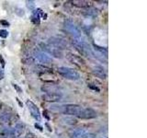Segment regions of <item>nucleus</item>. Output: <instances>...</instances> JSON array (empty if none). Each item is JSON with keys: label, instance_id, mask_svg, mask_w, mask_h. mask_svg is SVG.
I'll use <instances>...</instances> for the list:
<instances>
[{"label": "nucleus", "instance_id": "nucleus-1", "mask_svg": "<svg viewBox=\"0 0 147 138\" xmlns=\"http://www.w3.org/2000/svg\"><path fill=\"white\" fill-rule=\"evenodd\" d=\"M52 110L57 112H62L64 115H69V116L85 120L95 119L98 116L96 112L91 108L85 109L77 104H64L60 106H53V108H51V110Z\"/></svg>", "mask_w": 147, "mask_h": 138}, {"label": "nucleus", "instance_id": "nucleus-2", "mask_svg": "<svg viewBox=\"0 0 147 138\" xmlns=\"http://www.w3.org/2000/svg\"><path fill=\"white\" fill-rule=\"evenodd\" d=\"M72 43L74 45V47L76 48L77 52H79L81 55H84L86 57H94L93 54V49L91 48V46L86 43L85 40L81 38V39H73L72 40Z\"/></svg>", "mask_w": 147, "mask_h": 138}, {"label": "nucleus", "instance_id": "nucleus-3", "mask_svg": "<svg viewBox=\"0 0 147 138\" xmlns=\"http://www.w3.org/2000/svg\"><path fill=\"white\" fill-rule=\"evenodd\" d=\"M57 72L61 76L68 80L76 81L80 79V74L77 71H76L74 68L66 67V66H59L57 68Z\"/></svg>", "mask_w": 147, "mask_h": 138}, {"label": "nucleus", "instance_id": "nucleus-4", "mask_svg": "<svg viewBox=\"0 0 147 138\" xmlns=\"http://www.w3.org/2000/svg\"><path fill=\"white\" fill-rule=\"evenodd\" d=\"M40 47H41L40 49L42 52H45V53L52 55L53 57L58 58V59L63 58V52L62 50L56 48L55 46H53L49 43H41Z\"/></svg>", "mask_w": 147, "mask_h": 138}, {"label": "nucleus", "instance_id": "nucleus-5", "mask_svg": "<svg viewBox=\"0 0 147 138\" xmlns=\"http://www.w3.org/2000/svg\"><path fill=\"white\" fill-rule=\"evenodd\" d=\"M64 29L66 30V31L68 32V33H70L73 36V39L83 38L81 30L73 21L66 20L65 22H64Z\"/></svg>", "mask_w": 147, "mask_h": 138}, {"label": "nucleus", "instance_id": "nucleus-6", "mask_svg": "<svg viewBox=\"0 0 147 138\" xmlns=\"http://www.w3.org/2000/svg\"><path fill=\"white\" fill-rule=\"evenodd\" d=\"M66 57L69 60V62L71 64H75V66L78 67H84L86 66V60L83 58L80 55L75 54L73 53H66Z\"/></svg>", "mask_w": 147, "mask_h": 138}, {"label": "nucleus", "instance_id": "nucleus-7", "mask_svg": "<svg viewBox=\"0 0 147 138\" xmlns=\"http://www.w3.org/2000/svg\"><path fill=\"white\" fill-rule=\"evenodd\" d=\"M49 44L55 46L56 48L62 50L63 49H65L68 47V43H67V41L62 38V37H58V36H55V37H52L50 40H49Z\"/></svg>", "mask_w": 147, "mask_h": 138}, {"label": "nucleus", "instance_id": "nucleus-8", "mask_svg": "<svg viewBox=\"0 0 147 138\" xmlns=\"http://www.w3.org/2000/svg\"><path fill=\"white\" fill-rule=\"evenodd\" d=\"M26 104H27V107H28V109H29L30 112L31 114V116L33 117L37 122H40L41 116H40V112L38 108V106H37L34 102H32V101L30 99H28L26 101Z\"/></svg>", "mask_w": 147, "mask_h": 138}, {"label": "nucleus", "instance_id": "nucleus-9", "mask_svg": "<svg viewBox=\"0 0 147 138\" xmlns=\"http://www.w3.org/2000/svg\"><path fill=\"white\" fill-rule=\"evenodd\" d=\"M91 72L96 77L100 78V79H106L108 76L107 71L102 66H99V64H93L91 67Z\"/></svg>", "mask_w": 147, "mask_h": 138}, {"label": "nucleus", "instance_id": "nucleus-10", "mask_svg": "<svg viewBox=\"0 0 147 138\" xmlns=\"http://www.w3.org/2000/svg\"><path fill=\"white\" fill-rule=\"evenodd\" d=\"M34 57L42 64H51L53 61L52 58H51L47 53H45L44 52H42V51L39 50V49L34 51Z\"/></svg>", "mask_w": 147, "mask_h": 138}, {"label": "nucleus", "instance_id": "nucleus-11", "mask_svg": "<svg viewBox=\"0 0 147 138\" xmlns=\"http://www.w3.org/2000/svg\"><path fill=\"white\" fill-rule=\"evenodd\" d=\"M42 99L47 102H59L63 99V94L61 92L55 93H45L42 95Z\"/></svg>", "mask_w": 147, "mask_h": 138}, {"label": "nucleus", "instance_id": "nucleus-12", "mask_svg": "<svg viewBox=\"0 0 147 138\" xmlns=\"http://www.w3.org/2000/svg\"><path fill=\"white\" fill-rule=\"evenodd\" d=\"M40 89L42 92H45V93H55V92H59L60 87L51 82L49 84L42 85L40 87Z\"/></svg>", "mask_w": 147, "mask_h": 138}, {"label": "nucleus", "instance_id": "nucleus-13", "mask_svg": "<svg viewBox=\"0 0 147 138\" xmlns=\"http://www.w3.org/2000/svg\"><path fill=\"white\" fill-rule=\"evenodd\" d=\"M86 131L84 128H76V129H72V130L69 131L68 135L70 138H81L82 135H84Z\"/></svg>", "mask_w": 147, "mask_h": 138}, {"label": "nucleus", "instance_id": "nucleus-14", "mask_svg": "<svg viewBox=\"0 0 147 138\" xmlns=\"http://www.w3.org/2000/svg\"><path fill=\"white\" fill-rule=\"evenodd\" d=\"M35 72H37L38 74H40V75H47V74H53V70L50 67L44 66V64H37L34 67Z\"/></svg>", "mask_w": 147, "mask_h": 138}, {"label": "nucleus", "instance_id": "nucleus-15", "mask_svg": "<svg viewBox=\"0 0 147 138\" xmlns=\"http://www.w3.org/2000/svg\"><path fill=\"white\" fill-rule=\"evenodd\" d=\"M73 6H75L76 7H82V8H90L92 7V2L90 1H84V0H75V1L70 2Z\"/></svg>", "mask_w": 147, "mask_h": 138}, {"label": "nucleus", "instance_id": "nucleus-16", "mask_svg": "<svg viewBox=\"0 0 147 138\" xmlns=\"http://www.w3.org/2000/svg\"><path fill=\"white\" fill-rule=\"evenodd\" d=\"M61 122H62V123L65 124V125L73 126V125H76V124L77 123V120L75 117H73V116L64 115L63 117L61 118Z\"/></svg>", "mask_w": 147, "mask_h": 138}, {"label": "nucleus", "instance_id": "nucleus-17", "mask_svg": "<svg viewBox=\"0 0 147 138\" xmlns=\"http://www.w3.org/2000/svg\"><path fill=\"white\" fill-rule=\"evenodd\" d=\"M24 130H25V124L24 123H22V122L17 123L15 125V127H14V129H13L16 138H20L22 135V133H24Z\"/></svg>", "mask_w": 147, "mask_h": 138}, {"label": "nucleus", "instance_id": "nucleus-18", "mask_svg": "<svg viewBox=\"0 0 147 138\" xmlns=\"http://www.w3.org/2000/svg\"><path fill=\"white\" fill-rule=\"evenodd\" d=\"M0 138H16L13 129H4L0 133Z\"/></svg>", "mask_w": 147, "mask_h": 138}, {"label": "nucleus", "instance_id": "nucleus-19", "mask_svg": "<svg viewBox=\"0 0 147 138\" xmlns=\"http://www.w3.org/2000/svg\"><path fill=\"white\" fill-rule=\"evenodd\" d=\"M84 14L87 17H96L98 15V10L95 8H87L86 10L84 12Z\"/></svg>", "mask_w": 147, "mask_h": 138}, {"label": "nucleus", "instance_id": "nucleus-20", "mask_svg": "<svg viewBox=\"0 0 147 138\" xmlns=\"http://www.w3.org/2000/svg\"><path fill=\"white\" fill-rule=\"evenodd\" d=\"M81 138H96V135L93 133H88V132H86L84 135H82Z\"/></svg>", "mask_w": 147, "mask_h": 138}, {"label": "nucleus", "instance_id": "nucleus-21", "mask_svg": "<svg viewBox=\"0 0 147 138\" xmlns=\"http://www.w3.org/2000/svg\"><path fill=\"white\" fill-rule=\"evenodd\" d=\"M15 13L17 14L18 16L22 17V16H24L25 11H24V9H22V8H20V7H17V8H16V11H15Z\"/></svg>", "mask_w": 147, "mask_h": 138}, {"label": "nucleus", "instance_id": "nucleus-22", "mask_svg": "<svg viewBox=\"0 0 147 138\" xmlns=\"http://www.w3.org/2000/svg\"><path fill=\"white\" fill-rule=\"evenodd\" d=\"M12 86H13V87L15 89V90L18 92V94H22L23 93V90H22V89L21 87L18 86V85H17V84H15V83H12Z\"/></svg>", "mask_w": 147, "mask_h": 138}, {"label": "nucleus", "instance_id": "nucleus-23", "mask_svg": "<svg viewBox=\"0 0 147 138\" xmlns=\"http://www.w3.org/2000/svg\"><path fill=\"white\" fill-rule=\"evenodd\" d=\"M27 7L29 9H30V10H34V8H35L34 1H27Z\"/></svg>", "mask_w": 147, "mask_h": 138}, {"label": "nucleus", "instance_id": "nucleus-24", "mask_svg": "<svg viewBox=\"0 0 147 138\" xmlns=\"http://www.w3.org/2000/svg\"><path fill=\"white\" fill-rule=\"evenodd\" d=\"M8 36V31L6 30H0V37L3 39H6Z\"/></svg>", "mask_w": 147, "mask_h": 138}, {"label": "nucleus", "instance_id": "nucleus-25", "mask_svg": "<svg viewBox=\"0 0 147 138\" xmlns=\"http://www.w3.org/2000/svg\"><path fill=\"white\" fill-rule=\"evenodd\" d=\"M88 87H90V89H94V90H96V91H98V92H99V89L96 86H92L91 84H88Z\"/></svg>", "mask_w": 147, "mask_h": 138}, {"label": "nucleus", "instance_id": "nucleus-26", "mask_svg": "<svg viewBox=\"0 0 147 138\" xmlns=\"http://www.w3.org/2000/svg\"><path fill=\"white\" fill-rule=\"evenodd\" d=\"M4 77H5L4 70H3V68H1V67H0V80H2Z\"/></svg>", "mask_w": 147, "mask_h": 138}, {"label": "nucleus", "instance_id": "nucleus-27", "mask_svg": "<svg viewBox=\"0 0 147 138\" xmlns=\"http://www.w3.org/2000/svg\"><path fill=\"white\" fill-rule=\"evenodd\" d=\"M0 23L4 26V27H8L9 26V23L6 20H0Z\"/></svg>", "mask_w": 147, "mask_h": 138}, {"label": "nucleus", "instance_id": "nucleus-28", "mask_svg": "<svg viewBox=\"0 0 147 138\" xmlns=\"http://www.w3.org/2000/svg\"><path fill=\"white\" fill-rule=\"evenodd\" d=\"M25 138H35V135L32 133H28Z\"/></svg>", "mask_w": 147, "mask_h": 138}, {"label": "nucleus", "instance_id": "nucleus-29", "mask_svg": "<svg viewBox=\"0 0 147 138\" xmlns=\"http://www.w3.org/2000/svg\"><path fill=\"white\" fill-rule=\"evenodd\" d=\"M0 62H1V66H2V68L5 66V60L2 56V54H0Z\"/></svg>", "mask_w": 147, "mask_h": 138}, {"label": "nucleus", "instance_id": "nucleus-30", "mask_svg": "<svg viewBox=\"0 0 147 138\" xmlns=\"http://www.w3.org/2000/svg\"><path fill=\"white\" fill-rule=\"evenodd\" d=\"M35 127H36V128H38V129H39V130H40V132H42V127H41V126H40L39 124L35 123Z\"/></svg>", "mask_w": 147, "mask_h": 138}, {"label": "nucleus", "instance_id": "nucleus-31", "mask_svg": "<svg viewBox=\"0 0 147 138\" xmlns=\"http://www.w3.org/2000/svg\"><path fill=\"white\" fill-rule=\"evenodd\" d=\"M46 126L48 127V130H49L50 132H52V128H51V127L49 126V124H48V123H46Z\"/></svg>", "mask_w": 147, "mask_h": 138}, {"label": "nucleus", "instance_id": "nucleus-32", "mask_svg": "<svg viewBox=\"0 0 147 138\" xmlns=\"http://www.w3.org/2000/svg\"><path fill=\"white\" fill-rule=\"evenodd\" d=\"M17 101H18V103H20V106H21V107H22V103H21V102H20V99H17Z\"/></svg>", "mask_w": 147, "mask_h": 138}]
</instances>
